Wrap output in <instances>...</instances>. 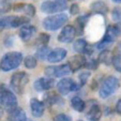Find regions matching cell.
Masks as SVG:
<instances>
[{
    "label": "cell",
    "mask_w": 121,
    "mask_h": 121,
    "mask_svg": "<svg viewBox=\"0 0 121 121\" xmlns=\"http://www.w3.org/2000/svg\"><path fill=\"white\" fill-rule=\"evenodd\" d=\"M37 31V28L32 25H24L23 27L19 29V38L23 41H29L32 38L34 33Z\"/></svg>",
    "instance_id": "17"
},
{
    "label": "cell",
    "mask_w": 121,
    "mask_h": 121,
    "mask_svg": "<svg viewBox=\"0 0 121 121\" xmlns=\"http://www.w3.org/2000/svg\"><path fill=\"white\" fill-rule=\"evenodd\" d=\"M49 53H50V50L47 46H42V47H40L39 49L37 50L35 56H37L40 60H45V59H47Z\"/></svg>",
    "instance_id": "27"
},
{
    "label": "cell",
    "mask_w": 121,
    "mask_h": 121,
    "mask_svg": "<svg viewBox=\"0 0 121 121\" xmlns=\"http://www.w3.org/2000/svg\"><path fill=\"white\" fill-rule=\"evenodd\" d=\"M14 11L23 12V13H25L26 16H29V17L35 15V8L32 4H17L14 7Z\"/></svg>",
    "instance_id": "19"
},
{
    "label": "cell",
    "mask_w": 121,
    "mask_h": 121,
    "mask_svg": "<svg viewBox=\"0 0 121 121\" xmlns=\"http://www.w3.org/2000/svg\"><path fill=\"white\" fill-rule=\"evenodd\" d=\"M87 19H88V15H82L79 16L75 22V32L76 34H82L84 33V29H85V26H86V23H87Z\"/></svg>",
    "instance_id": "22"
},
{
    "label": "cell",
    "mask_w": 121,
    "mask_h": 121,
    "mask_svg": "<svg viewBox=\"0 0 121 121\" xmlns=\"http://www.w3.org/2000/svg\"><path fill=\"white\" fill-rule=\"evenodd\" d=\"M24 64L27 69H33L37 66V59L33 56H27L24 60Z\"/></svg>",
    "instance_id": "28"
},
{
    "label": "cell",
    "mask_w": 121,
    "mask_h": 121,
    "mask_svg": "<svg viewBox=\"0 0 121 121\" xmlns=\"http://www.w3.org/2000/svg\"><path fill=\"white\" fill-rule=\"evenodd\" d=\"M115 2H121V0H114Z\"/></svg>",
    "instance_id": "38"
},
{
    "label": "cell",
    "mask_w": 121,
    "mask_h": 121,
    "mask_svg": "<svg viewBox=\"0 0 121 121\" xmlns=\"http://www.w3.org/2000/svg\"><path fill=\"white\" fill-rule=\"evenodd\" d=\"M79 13V7L76 3H73V4L70 7V14L71 15H77Z\"/></svg>",
    "instance_id": "34"
},
{
    "label": "cell",
    "mask_w": 121,
    "mask_h": 121,
    "mask_svg": "<svg viewBox=\"0 0 121 121\" xmlns=\"http://www.w3.org/2000/svg\"><path fill=\"white\" fill-rule=\"evenodd\" d=\"M87 114H86V118L88 121H99L102 116V110L101 107L95 101H89L87 103Z\"/></svg>",
    "instance_id": "11"
},
{
    "label": "cell",
    "mask_w": 121,
    "mask_h": 121,
    "mask_svg": "<svg viewBox=\"0 0 121 121\" xmlns=\"http://www.w3.org/2000/svg\"><path fill=\"white\" fill-rule=\"evenodd\" d=\"M76 35L75 28L72 25H68L61 30V32L58 35V41L61 43H70L74 40Z\"/></svg>",
    "instance_id": "13"
},
{
    "label": "cell",
    "mask_w": 121,
    "mask_h": 121,
    "mask_svg": "<svg viewBox=\"0 0 121 121\" xmlns=\"http://www.w3.org/2000/svg\"><path fill=\"white\" fill-rule=\"evenodd\" d=\"M3 116V108L2 107H0V118Z\"/></svg>",
    "instance_id": "37"
},
{
    "label": "cell",
    "mask_w": 121,
    "mask_h": 121,
    "mask_svg": "<svg viewBox=\"0 0 121 121\" xmlns=\"http://www.w3.org/2000/svg\"><path fill=\"white\" fill-rule=\"evenodd\" d=\"M11 10V3L7 0H2L0 1V14H3V13H7Z\"/></svg>",
    "instance_id": "31"
},
{
    "label": "cell",
    "mask_w": 121,
    "mask_h": 121,
    "mask_svg": "<svg viewBox=\"0 0 121 121\" xmlns=\"http://www.w3.org/2000/svg\"><path fill=\"white\" fill-rule=\"evenodd\" d=\"M53 121H72V118L65 114H59L54 118Z\"/></svg>",
    "instance_id": "33"
},
{
    "label": "cell",
    "mask_w": 121,
    "mask_h": 121,
    "mask_svg": "<svg viewBox=\"0 0 121 121\" xmlns=\"http://www.w3.org/2000/svg\"><path fill=\"white\" fill-rule=\"evenodd\" d=\"M68 8V4L64 0H56V1H44L41 4V11L43 13L53 14L62 12Z\"/></svg>",
    "instance_id": "8"
},
{
    "label": "cell",
    "mask_w": 121,
    "mask_h": 121,
    "mask_svg": "<svg viewBox=\"0 0 121 121\" xmlns=\"http://www.w3.org/2000/svg\"><path fill=\"white\" fill-rule=\"evenodd\" d=\"M112 58H114V55H112V52L108 49H104L99 55L98 61L99 63H104L105 65H110L112 63Z\"/></svg>",
    "instance_id": "20"
},
{
    "label": "cell",
    "mask_w": 121,
    "mask_h": 121,
    "mask_svg": "<svg viewBox=\"0 0 121 121\" xmlns=\"http://www.w3.org/2000/svg\"><path fill=\"white\" fill-rule=\"evenodd\" d=\"M71 105L76 112H84L85 108H86V103H85V101L78 95H75L72 98Z\"/></svg>",
    "instance_id": "23"
},
{
    "label": "cell",
    "mask_w": 121,
    "mask_h": 121,
    "mask_svg": "<svg viewBox=\"0 0 121 121\" xmlns=\"http://www.w3.org/2000/svg\"><path fill=\"white\" fill-rule=\"evenodd\" d=\"M112 64L114 65V68L116 69V71H118V72H120L121 73V55L114 56Z\"/></svg>",
    "instance_id": "32"
},
{
    "label": "cell",
    "mask_w": 121,
    "mask_h": 121,
    "mask_svg": "<svg viewBox=\"0 0 121 121\" xmlns=\"http://www.w3.org/2000/svg\"><path fill=\"white\" fill-rule=\"evenodd\" d=\"M90 9H91V11L99 14H106L108 12V7L104 2H102V1L92 2L91 5H90Z\"/></svg>",
    "instance_id": "24"
},
{
    "label": "cell",
    "mask_w": 121,
    "mask_h": 121,
    "mask_svg": "<svg viewBox=\"0 0 121 121\" xmlns=\"http://www.w3.org/2000/svg\"><path fill=\"white\" fill-rule=\"evenodd\" d=\"M49 34L47 33H41L39 35V37L37 38V40H35V42H34V44L37 46H40V47H42V46H47L48 42H49Z\"/></svg>",
    "instance_id": "26"
},
{
    "label": "cell",
    "mask_w": 121,
    "mask_h": 121,
    "mask_svg": "<svg viewBox=\"0 0 121 121\" xmlns=\"http://www.w3.org/2000/svg\"><path fill=\"white\" fill-rule=\"evenodd\" d=\"M78 121H82V120H78Z\"/></svg>",
    "instance_id": "39"
},
{
    "label": "cell",
    "mask_w": 121,
    "mask_h": 121,
    "mask_svg": "<svg viewBox=\"0 0 121 121\" xmlns=\"http://www.w3.org/2000/svg\"><path fill=\"white\" fill-rule=\"evenodd\" d=\"M27 121H31V120H27Z\"/></svg>",
    "instance_id": "40"
},
{
    "label": "cell",
    "mask_w": 121,
    "mask_h": 121,
    "mask_svg": "<svg viewBox=\"0 0 121 121\" xmlns=\"http://www.w3.org/2000/svg\"><path fill=\"white\" fill-rule=\"evenodd\" d=\"M68 22V15L64 13L55 14V15L48 16L43 21V26L46 30H50V31H55L64 26Z\"/></svg>",
    "instance_id": "4"
},
{
    "label": "cell",
    "mask_w": 121,
    "mask_h": 121,
    "mask_svg": "<svg viewBox=\"0 0 121 121\" xmlns=\"http://www.w3.org/2000/svg\"><path fill=\"white\" fill-rule=\"evenodd\" d=\"M87 45H88V43H87L86 40L78 39L77 41H75V43H74L73 48L77 54H84V52H85V49H86V47H87Z\"/></svg>",
    "instance_id": "25"
},
{
    "label": "cell",
    "mask_w": 121,
    "mask_h": 121,
    "mask_svg": "<svg viewBox=\"0 0 121 121\" xmlns=\"http://www.w3.org/2000/svg\"><path fill=\"white\" fill-rule=\"evenodd\" d=\"M99 66V61L95 59H89L86 60V63H85V68L87 70H95Z\"/></svg>",
    "instance_id": "30"
},
{
    "label": "cell",
    "mask_w": 121,
    "mask_h": 121,
    "mask_svg": "<svg viewBox=\"0 0 121 121\" xmlns=\"http://www.w3.org/2000/svg\"><path fill=\"white\" fill-rule=\"evenodd\" d=\"M119 86H120V82H119L118 78L115 76H108L103 80L100 90H99V94L102 99H106L109 95H112V93H115L119 88Z\"/></svg>",
    "instance_id": "3"
},
{
    "label": "cell",
    "mask_w": 121,
    "mask_h": 121,
    "mask_svg": "<svg viewBox=\"0 0 121 121\" xmlns=\"http://www.w3.org/2000/svg\"><path fill=\"white\" fill-rule=\"evenodd\" d=\"M29 23L27 16H5L0 18V28L7 29V28H18L23 27L24 25H27Z\"/></svg>",
    "instance_id": "5"
},
{
    "label": "cell",
    "mask_w": 121,
    "mask_h": 121,
    "mask_svg": "<svg viewBox=\"0 0 121 121\" xmlns=\"http://www.w3.org/2000/svg\"><path fill=\"white\" fill-rule=\"evenodd\" d=\"M0 105H2L9 112L17 107V99L15 94L4 84L0 85Z\"/></svg>",
    "instance_id": "2"
},
{
    "label": "cell",
    "mask_w": 121,
    "mask_h": 121,
    "mask_svg": "<svg viewBox=\"0 0 121 121\" xmlns=\"http://www.w3.org/2000/svg\"><path fill=\"white\" fill-rule=\"evenodd\" d=\"M85 63H86V59L82 55H75L70 58L68 65L70 66L71 72H77L78 70L85 68Z\"/></svg>",
    "instance_id": "14"
},
{
    "label": "cell",
    "mask_w": 121,
    "mask_h": 121,
    "mask_svg": "<svg viewBox=\"0 0 121 121\" xmlns=\"http://www.w3.org/2000/svg\"><path fill=\"white\" fill-rule=\"evenodd\" d=\"M93 46L92 45H89L88 44L87 45V47H86V49H85V52H84V54H86V55H88V56H90V55H92L93 54Z\"/></svg>",
    "instance_id": "35"
},
{
    "label": "cell",
    "mask_w": 121,
    "mask_h": 121,
    "mask_svg": "<svg viewBox=\"0 0 121 121\" xmlns=\"http://www.w3.org/2000/svg\"><path fill=\"white\" fill-rule=\"evenodd\" d=\"M116 112H118L119 115H121V100H119L116 104Z\"/></svg>",
    "instance_id": "36"
},
{
    "label": "cell",
    "mask_w": 121,
    "mask_h": 121,
    "mask_svg": "<svg viewBox=\"0 0 121 121\" xmlns=\"http://www.w3.org/2000/svg\"><path fill=\"white\" fill-rule=\"evenodd\" d=\"M54 85H55V79L50 77H41L33 82V88L38 92H44L50 90L54 87Z\"/></svg>",
    "instance_id": "12"
},
{
    "label": "cell",
    "mask_w": 121,
    "mask_h": 121,
    "mask_svg": "<svg viewBox=\"0 0 121 121\" xmlns=\"http://www.w3.org/2000/svg\"><path fill=\"white\" fill-rule=\"evenodd\" d=\"M30 108H31V112L35 118H40L43 116L44 114V106L43 102H41L38 99H31L30 101Z\"/></svg>",
    "instance_id": "15"
},
{
    "label": "cell",
    "mask_w": 121,
    "mask_h": 121,
    "mask_svg": "<svg viewBox=\"0 0 121 121\" xmlns=\"http://www.w3.org/2000/svg\"><path fill=\"white\" fill-rule=\"evenodd\" d=\"M119 34H120V29H119L118 26H116V25L108 26L107 29H106L105 34H104V37H103L102 40L96 44V47H98L99 49L105 48L106 46L112 44V42L119 37Z\"/></svg>",
    "instance_id": "7"
},
{
    "label": "cell",
    "mask_w": 121,
    "mask_h": 121,
    "mask_svg": "<svg viewBox=\"0 0 121 121\" xmlns=\"http://www.w3.org/2000/svg\"><path fill=\"white\" fill-rule=\"evenodd\" d=\"M66 57V50L64 48H55V49L50 50L49 55L47 57V60L52 63L55 62H60Z\"/></svg>",
    "instance_id": "16"
},
{
    "label": "cell",
    "mask_w": 121,
    "mask_h": 121,
    "mask_svg": "<svg viewBox=\"0 0 121 121\" xmlns=\"http://www.w3.org/2000/svg\"><path fill=\"white\" fill-rule=\"evenodd\" d=\"M71 73L70 66L68 63L61 64V65H50L45 68V74L50 78L54 77H63Z\"/></svg>",
    "instance_id": "10"
},
{
    "label": "cell",
    "mask_w": 121,
    "mask_h": 121,
    "mask_svg": "<svg viewBox=\"0 0 121 121\" xmlns=\"http://www.w3.org/2000/svg\"><path fill=\"white\" fill-rule=\"evenodd\" d=\"M90 75H91V73H90L89 71H86V72H82V73H80L79 76H78L79 86H85V85L87 84V82H88V79H89Z\"/></svg>",
    "instance_id": "29"
},
{
    "label": "cell",
    "mask_w": 121,
    "mask_h": 121,
    "mask_svg": "<svg viewBox=\"0 0 121 121\" xmlns=\"http://www.w3.org/2000/svg\"><path fill=\"white\" fill-rule=\"evenodd\" d=\"M23 61V55L19 52H10L5 54L0 61V69L3 72H9L11 70L18 68Z\"/></svg>",
    "instance_id": "1"
},
{
    "label": "cell",
    "mask_w": 121,
    "mask_h": 121,
    "mask_svg": "<svg viewBox=\"0 0 121 121\" xmlns=\"http://www.w3.org/2000/svg\"><path fill=\"white\" fill-rule=\"evenodd\" d=\"M79 85L74 82V79H72V78H63L60 82H58L57 84V90L62 95H65V94H69L70 92L76 91V90L79 89Z\"/></svg>",
    "instance_id": "9"
},
{
    "label": "cell",
    "mask_w": 121,
    "mask_h": 121,
    "mask_svg": "<svg viewBox=\"0 0 121 121\" xmlns=\"http://www.w3.org/2000/svg\"><path fill=\"white\" fill-rule=\"evenodd\" d=\"M60 101V96L56 92H47L43 96V104L44 105H55Z\"/></svg>",
    "instance_id": "21"
},
{
    "label": "cell",
    "mask_w": 121,
    "mask_h": 121,
    "mask_svg": "<svg viewBox=\"0 0 121 121\" xmlns=\"http://www.w3.org/2000/svg\"><path fill=\"white\" fill-rule=\"evenodd\" d=\"M29 82V76L25 72H16L12 75L11 82H10V86H11L12 90L15 91L16 93H23L24 89H25L26 85Z\"/></svg>",
    "instance_id": "6"
},
{
    "label": "cell",
    "mask_w": 121,
    "mask_h": 121,
    "mask_svg": "<svg viewBox=\"0 0 121 121\" xmlns=\"http://www.w3.org/2000/svg\"><path fill=\"white\" fill-rule=\"evenodd\" d=\"M9 121H27V117L21 107H16L9 112Z\"/></svg>",
    "instance_id": "18"
}]
</instances>
